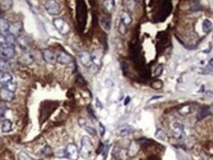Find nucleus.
Here are the masks:
<instances>
[{
  "label": "nucleus",
  "mask_w": 213,
  "mask_h": 160,
  "mask_svg": "<svg viewBox=\"0 0 213 160\" xmlns=\"http://www.w3.org/2000/svg\"><path fill=\"white\" fill-rule=\"evenodd\" d=\"M93 149V146L91 140L87 138V136H83L81 139V146H80V150H79V153L82 156V157L87 158L89 157L91 152Z\"/></svg>",
  "instance_id": "f257e3e1"
},
{
  "label": "nucleus",
  "mask_w": 213,
  "mask_h": 160,
  "mask_svg": "<svg viewBox=\"0 0 213 160\" xmlns=\"http://www.w3.org/2000/svg\"><path fill=\"white\" fill-rule=\"evenodd\" d=\"M15 54V48L14 46L11 45H3L0 46V58L4 60H8L14 56Z\"/></svg>",
  "instance_id": "f03ea898"
},
{
  "label": "nucleus",
  "mask_w": 213,
  "mask_h": 160,
  "mask_svg": "<svg viewBox=\"0 0 213 160\" xmlns=\"http://www.w3.org/2000/svg\"><path fill=\"white\" fill-rule=\"evenodd\" d=\"M45 8L47 11V13L50 15H58L60 13V7H59L58 2L53 1V0H47V1H46Z\"/></svg>",
  "instance_id": "7ed1b4c3"
},
{
  "label": "nucleus",
  "mask_w": 213,
  "mask_h": 160,
  "mask_svg": "<svg viewBox=\"0 0 213 160\" xmlns=\"http://www.w3.org/2000/svg\"><path fill=\"white\" fill-rule=\"evenodd\" d=\"M65 154H66V157L69 158L70 160H77L79 155H80L77 146L73 143H69L68 146L65 147Z\"/></svg>",
  "instance_id": "20e7f679"
},
{
  "label": "nucleus",
  "mask_w": 213,
  "mask_h": 160,
  "mask_svg": "<svg viewBox=\"0 0 213 160\" xmlns=\"http://www.w3.org/2000/svg\"><path fill=\"white\" fill-rule=\"evenodd\" d=\"M78 58L82 65H84L85 67L90 68L93 65V60H92V54L89 53L88 51H81L78 53Z\"/></svg>",
  "instance_id": "39448f33"
},
{
  "label": "nucleus",
  "mask_w": 213,
  "mask_h": 160,
  "mask_svg": "<svg viewBox=\"0 0 213 160\" xmlns=\"http://www.w3.org/2000/svg\"><path fill=\"white\" fill-rule=\"evenodd\" d=\"M52 23H53V25H54L55 28H56V30H57L60 34H66L67 33L69 32V26L66 24L63 19H61V18L53 19Z\"/></svg>",
  "instance_id": "423d86ee"
},
{
  "label": "nucleus",
  "mask_w": 213,
  "mask_h": 160,
  "mask_svg": "<svg viewBox=\"0 0 213 160\" xmlns=\"http://www.w3.org/2000/svg\"><path fill=\"white\" fill-rule=\"evenodd\" d=\"M77 5V19L79 22V25H82V27L86 23V5L84 2H78Z\"/></svg>",
  "instance_id": "0eeeda50"
},
{
  "label": "nucleus",
  "mask_w": 213,
  "mask_h": 160,
  "mask_svg": "<svg viewBox=\"0 0 213 160\" xmlns=\"http://www.w3.org/2000/svg\"><path fill=\"white\" fill-rule=\"evenodd\" d=\"M42 59L46 62H47L49 64L54 65L55 63H56V55H55V53L51 51V50H49V49L42 50Z\"/></svg>",
  "instance_id": "6e6552de"
},
{
  "label": "nucleus",
  "mask_w": 213,
  "mask_h": 160,
  "mask_svg": "<svg viewBox=\"0 0 213 160\" xmlns=\"http://www.w3.org/2000/svg\"><path fill=\"white\" fill-rule=\"evenodd\" d=\"M15 98V93L8 91L7 88L2 87L0 88V99L5 101V102H11Z\"/></svg>",
  "instance_id": "1a4fd4ad"
},
{
  "label": "nucleus",
  "mask_w": 213,
  "mask_h": 160,
  "mask_svg": "<svg viewBox=\"0 0 213 160\" xmlns=\"http://www.w3.org/2000/svg\"><path fill=\"white\" fill-rule=\"evenodd\" d=\"M22 30H23L22 22H15L12 25H10L9 34H11L12 36H14L15 37H19V36H21Z\"/></svg>",
  "instance_id": "9d476101"
},
{
  "label": "nucleus",
  "mask_w": 213,
  "mask_h": 160,
  "mask_svg": "<svg viewBox=\"0 0 213 160\" xmlns=\"http://www.w3.org/2000/svg\"><path fill=\"white\" fill-rule=\"evenodd\" d=\"M56 62L61 65H69L72 62V57L66 52L61 51L58 53V55H56Z\"/></svg>",
  "instance_id": "9b49d317"
},
{
  "label": "nucleus",
  "mask_w": 213,
  "mask_h": 160,
  "mask_svg": "<svg viewBox=\"0 0 213 160\" xmlns=\"http://www.w3.org/2000/svg\"><path fill=\"white\" fill-rule=\"evenodd\" d=\"M78 124H79V126L82 127V128H84L85 129V131L88 133L89 135L91 136H96V130H95V128L92 127V126H90V125L88 124V122L84 119V118H79L78 119Z\"/></svg>",
  "instance_id": "f8f14e48"
},
{
  "label": "nucleus",
  "mask_w": 213,
  "mask_h": 160,
  "mask_svg": "<svg viewBox=\"0 0 213 160\" xmlns=\"http://www.w3.org/2000/svg\"><path fill=\"white\" fill-rule=\"evenodd\" d=\"M139 148H140V146L136 142H132L131 143L129 144L128 146V149H127V154L130 157H132V156H135L138 151H139Z\"/></svg>",
  "instance_id": "ddd939ff"
},
{
  "label": "nucleus",
  "mask_w": 213,
  "mask_h": 160,
  "mask_svg": "<svg viewBox=\"0 0 213 160\" xmlns=\"http://www.w3.org/2000/svg\"><path fill=\"white\" fill-rule=\"evenodd\" d=\"M12 79L13 77L9 72H0V85H2L3 87L12 82Z\"/></svg>",
  "instance_id": "4468645a"
},
{
  "label": "nucleus",
  "mask_w": 213,
  "mask_h": 160,
  "mask_svg": "<svg viewBox=\"0 0 213 160\" xmlns=\"http://www.w3.org/2000/svg\"><path fill=\"white\" fill-rule=\"evenodd\" d=\"M9 28H10V24L6 19H4L2 17H0V34H6L9 33Z\"/></svg>",
  "instance_id": "2eb2a0df"
},
{
  "label": "nucleus",
  "mask_w": 213,
  "mask_h": 160,
  "mask_svg": "<svg viewBox=\"0 0 213 160\" xmlns=\"http://www.w3.org/2000/svg\"><path fill=\"white\" fill-rule=\"evenodd\" d=\"M172 128H173V132H174L175 136L177 139H180L181 135H183V126H181L180 123L175 122V123H173Z\"/></svg>",
  "instance_id": "dca6fc26"
},
{
  "label": "nucleus",
  "mask_w": 213,
  "mask_h": 160,
  "mask_svg": "<svg viewBox=\"0 0 213 160\" xmlns=\"http://www.w3.org/2000/svg\"><path fill=\"white\" fill-rule=\"evenodd\" d=\"M120 22L123 23L125 26H128L131 24L132 22V18L130 16V14L127 12V11H122L120 14Z\"/></svg>",
  "instance_id": "f3484780"
},
{
  "label": "nucleus",
  "mask_w": 213,
  "mask_h": 160,
  "mask_svg": "<svg viewBox=\"0 0 213 160\" xmlns=\"http://www.w3.org/2000/svg\"><path fill=\"white\" fill-rule=\"evenodd\" d=\"M17 42H18L19 46L23 50H27L28 49V45H29V43H28V40L24 36H22V34L17 37Z\"/></svg>",
  "instance_id": "a211bd4d"
},
{
  "label": "nucleus",
  "mask_w": 213,
  "mask_h": 160,
  "mask_svg": "<svg viewBox=\"0 0 213 160\" xmlns=\"http://www.w3.org/2000/svg\"><path fill=\"white\" fill-rule=\"evenodd\" d=\"M20 61H21V63H23L24 65H30L33 63V57L31 56L30 53H24L23 55L20 58Z\"/></svg>",
  "instance_id": "6ab92c4d"
},
{
  "label": "nucleus",
  "mask_w": 213,
  "mask_h": 160,
  "mask_svg": "<svg viewBox=\"0 0 213 160\" xmlns=\"http://www.w3.org/2000/svg\"><path fill=\"white\" fill-rule=\"evenodd\" d=\"M101 25L106 30H110V18L108 16H104L101 20Z\"/></svg>",
  "instance_id": "aec40b11"
},
{
  "label": "nucleus",
  "mask_w": 213,
  "mask_h": 160,
  "mask_svg": "<svg viewBox=\"0 0 213 160\" xmlns=\"http://www.w3.org/2000/svg\"><path fill=\"white\" fill-rule=\"evenodd\" d=\"M12 129V123L10 120H4L1 126V130L3 133H8L10 132Z\"/></svg>",
  "instance_id": "412c9836"
},
{
  "label": "nucleus",
  "mask_w": 213,
  "mask_h": 160,
  "mask_svg": "<svg viewBox=\"0 0 213 160\" xmlns=\"http://www.w3.org/2000/svg\"><path fill=\"white\" fill-rule=\"evenodd\" d=\"M10 68V64L8 60L0 59V72H8Z\"/></svg>",
  "instance_id": "4be33fe9"
},
{
  "label": "nucleus",
  "mask_w": 213,
  "mask_h": 160,
  "mask_svg": "<svg viewBox=\"0 0 213 160\" xmlns=\"http://www.w3.org/2000/svg\"><path fill=\"white\" fill-rule=\"evenodd\" d=\"M208 114H210V111H209V108L208 107H202L199 110L198 112V115H197V119L201 120L203 119L205 116H207Z\"/></svg>",
  "instance_id": "5701e85b"
},
{
  "label": "nucleus",
  "mask_w": 213,
  "mask_h": 160,
  "mask_svg": "<svg viewBox=\"0 0 213 160\" xmlns=\"http://www.w3.org/2000/svg\"><path fill=\"white\" fill-rule=\"evenodd\" d=\"M5 38H6V44H7V45L13 46L15 42L17 41V38H16L14 36H12V34H9V33L5 34Z\"/></svg>",
  "instance_id": "b1692460"
},
{
  "label": "nucleus",
  "mask_w": 213,
  "mask_h": 160,
  "mask_svg": "<svg viewBox=\"0 0 213 160\" xmlns=\"http://www.w3.org/2000/svg\"><path fill=\"white\" fill-rule=\"evenodd\" d=\"M202 28H203V32L204 33H209L210 30H212V23L209 21V20H204L202 23Z\"/></svg>",
  "instance_id": "393cba45"
},
{
  "label": "nucleus",
  "mask_w": 213,
  "mask_h": 160,
  "mask_svg": "<svg viewBox=\"0 0 213 160\" xmlns=\"http://www.w3.org/2000/svg\"><path fill=\"white\" fill-rule=\"evenodd\" d=\"M4 88H7L8 91H10L11 92H15L16 89H17V84H16L15 82H10V83H8L7 85H4Z\"/></svg>",
  "instance_id": "a878e982"
},
{
  "label": "nucleus",
  "mask_w": 213,
  "mask_h": 160,
  "mask_svg": "<svg viewBox=\"0 0 213 160\" xmlns=\"http://www.w3.org/2000/svg\"><path fill=\"white\" fill-rule=\"evenodd\" d=\"M104 7L108 12H112V10L114 7V2L113 1H105L104 2Z\"/></svg>",
  "instance_id": "bb28decb"
},
{
  "label": "nucleus",
  "mask_w": 213,
  "mask_h": 160,
  "mask_svg": "<svg viewBox=\"0 0 213 160\" xmlns=\"http://www.w3.org/2000/svg\"><path fill=\"white\" fill-rule=\"evenodd\" d=\"M191 111V107L189 106V105H184V106L180 108V110H179V112L181 113V115H187Z\"/></svg>",
  "instance_id": "cd10ccee"
},
{
  "label": "nucleus",
  "mask_w": 213,
  "mask_h": 160,
  "mask_svg": "<svg viewBox=\"0 0 213 160\" xmlns=\"http://www.w3.org/2000/svg\"><path fill=\"white\" fill-rule=\"evenodd\" d=\"M0 3H1V4H0V7H1L2 11H6L12 6V1H1Z\"/></svg>",
  "instance_id": "c85d7f7f"
},
{
  "label": "nucleus",
  "mask_w": 213,
  "mask_h": 160,
  "mask_svg": "<svg viewBox=\"0 0 213 160\" xmlns=\"http://www.w3.org/2000/svg\"><path fill=\"white\" fill-rule=\"evenodd\" d=\"M18 159L19 160H33V158L30 157V156L24 151H21L18 153Z\"/></svg>",
  "instance_id": "c756f323"
},
{
  "label": "nucleus",
  "mask_w": 213,
  "mask_h": 160,
  "mask_svg": "<svg viewBox=\"0 0 213 160\" xmlns=\"http://www.w3.org/2000/svg\"><path fill=\"white\" fill-rule=\"evenodd\" d=\"M42 153H43L46 156H51L52 155V149H51V147L49 146H46L45 147L42 148Z\"/></svg>",
  "instance_id": "7c9ffc66"
},
{
  "label": "nucleus",
  "mask_w": 213,
  "mask_h": 160,
  "mask_svg": "<svg viewBox=\"0 0 213 160\" xmlns=\"http://www.w3.org/2000/svg\"><path fill=\"white\" fill-rule=\"evenodd\" d=\"M132 132H133V129L131 127H125L120 130V135L121 136H127L129 134H131Z\"/></svg>",
  "instance_id": "2f4dec72"
},
{
  "label": "nucleus",
  "mask_w": 213,
  "mask_h": 160,
  "mask_svg": "<svg viewBox=\"0 0 213 160\" xmlns=\"http://www.w3.org/2000/svg\"><path fill=\"white\" fill-rule=\"evenodd\" d=\"M126 30H127V29H126V26L123 24V23H120V25H118V32H120V34H122V36H124V34H126Z\"/></svg>",
  "instance_id": "473e14b6"
},
{
  "label": "nucleus",
  "mask_w": 213,
  "mask_h": 160,
  "mask_svg": "<svg viewBox=\"0 0 213 160\" xmlns=\"http://www.w3.org/2000/svg\"><path fill=\"white\" fill-rule=\"evenodd\" d=\"M151 87L153 88H155V89H159V88H161L162 87H163V84H162L161 81H154L153 83L151 84Z\"/></svg>",
  "instance_id": "72a5a7b5"
},
{
  "label": "nucleus",
  "mask_w": 213,
  "mask_h": 160,
  "mask_svg": "<svg viewBox=\"0 0 213 160\" xmlns=\"http://www.w3.org/2000/svg\"><path fill=\"white\" fill-rule=\"evenodd\" d=\"M6 44V38H5V34H0V46H3Z\"/></svg>",
  "instance_id": "f704fd0d"
},
{
  "label": "nucleus",
  "mask_w": 213,
  "mask_h": 160,
  "mask_svg": "<svg viewBox=\"0 0 213 160\" xmlns=\"http://www.w3.org/2000/svg\"><path fill=\"white\" fill-rule=\"evenodd\" d=\"M55 155L57 156V157H65L66 154H65V149H61V150H58L56 151V153Z\"/></svg>",
  "instance_id": "c9c22d12"
},
{
  "label": "nucleus",
  "mask_w": 213,
  "mask_h": 160,
  "mask_svg": "<svg viewBox=\"0 0 213 160\" xmlns=\"http://www.w3.org/2000/svg\"><path fill=\"white\" fill-rule=\"evenodd\" d=\"M162 71H163V67H162V66H158L157 69L155 70V72H154V75H155V76H159V75H161Z\"/></svg>",
  "instance_id": "e433bc0d"
},
{
  "label": "nucleus",
  "mask_w": 213,
  "mask_h": 160,
  "mask_svg": "<svg viewBox=\"0 0 213 160\" xmlns=\"http://www.w3.org/2000/svg\"><path fill=\"white\" fill-rule=\"evenodd\" d=\"M76 83L79 84V85H82V84L85 83V81H84V79H83V78H82L80 75H79V76L77 77V79H76Z\"/></svg>",
  "instance_id": "4c0bfd02"
},
{
  "label": "nucleus",
  "mask_w": 213,
  "mask_h": 160,
  "mask_svg": "<svg viewBox=\"0 0 213 160\" xmlns=\"http://www.w3.org/2000/svg\"><path fill=\"white\" fill-rule=\"evenodd\" d=\"M100 128H101V134H102V135H104V134H105V128L103 127V125H102V124H100Z\"/></svg>",
  "instance_id": "58836bf2"
},
{
  "label": "nucleus",
  "mask_w": 213,
  "mask_h": 160,
  "mask_svg": "<svg viewBox=\"0 0 213 160\" xmlns=\"http://www.w3.org/2000/svg\"><path fill=\"white\" fill-rule=\"evenodd\" d=\"M129 101H130V97H126V99H125V101H124V104L126 105V104H127L128 102H129Z\"/></svg>",
  "instance_id": "ea45409f"
},
{
  "label": "nucleus",
  "mask_w": 213,
  "mask_h": 160,
  "mask_svg": "<svg viewBox=\"0 0 213 160\" xmlns=\"http://www.w3.org/2000/svg\"><path fill=\"white\" fill-rule=\"evenodd\" d=\"M209 65L212 66V67H213V58H211L210 61H209Z\"/></svg>",
  "instance_id": "a19ab883"
},
{
  "label": "nucleus",
  "mask_w": 213,
  "mask_h": 160,
  "mask_svg": "<svg viewBox=\"0 0 213 160\" xmlns=\"http://www.w3.org/2000/svg\"><path fill=\"white\" fill-rule=\"evenodd\" d=\"M39 160H43V159H39Z\"/></svg>",
  "instance_id": "79ce46f5"
}]
</instances>
